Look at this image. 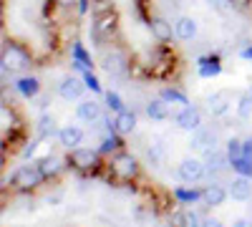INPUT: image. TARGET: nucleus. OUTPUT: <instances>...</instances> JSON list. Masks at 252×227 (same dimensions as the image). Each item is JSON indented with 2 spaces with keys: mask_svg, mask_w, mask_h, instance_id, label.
<instances>
[{
  "mask_svg": "<svg viewBox=\"0 0 252 227\" xmlns=\"http://www.w3.org/2000/svg\"><path fill=\"white\" fill-rule=\"evenodd\" d=\"M40 182H43V172H40L38 167H20L13 177V184L18 190H33Z\"/></svg>",
  "mask_w": 252,
  "mask_h": 227,
  "instance_id": "obj_1",
  "label": "nucleus"
},
{
  "mask_svg": "<svg viewBox=\"0 0 252 227\" xmlns=\"http://www.w3.org/2000/svg\"><path fill=\"white\" fill-rule=\"evenodd\" d=\"M28 53L20 48V46H8L5 48V53H3V66H5V71L10 68V71H20V68H26L28 66Z\"/></svg>",
  "mask_w": 252,
  "mask_h": 227,
  "instance_id": "obj_2",
  "label": "nucleus"
},
{
  "mask_svg": "<svg viewBox=\"0 0 252 227\" xmlns=\"http://www.w3.org/2000/svg\"><path fill=\"white\" fill-rule=\"evenodd\" d=\"M204 169H207V164H202V162L194 159V157H187V159H182V164H179V177H182L184 182H197V179L204 177Z\"/></svg>",
  "mask_w": 252,
  "mask_h": 227,
  "instance_id": "obj_3",
  "label": "nucleus"
},
{
  "mask_svg": "<svg viewBox=\"0 0 252 227\" xmlns=\"http://www.w3.org/2000/svg\"><path fill=\"white\" fill-rule=\"evenodd\" d=\"M136 159L131 157V154H119L116 159H114V172L119 174V177H124V179H134L136 177Z\"/></svg>",
  "mask_w": 252,
  "mask_h": 227,
  "instance_id": "obj_4",
  "label": "nucleus"
},
{
  "mask_svg": "<svg viewBox=\"0 0 252 227\" xmlns=\"http://www.w3.org/2000/svg\"><path fill=\"white\" fill-rule=\"evenodd\" d=\"M177 124H179V129H184V131H197L199 124H202V116H199L197 109L184 106L182 114H177Z\"/></svg>",
  "mask_w": 252,
  "mask_h": 227,
  "instance_id": "obj_5",
  "label": "nucleus"
},
{
  "mask_svg": "<svg viewBox=\"0 0 252 227\" xmlns=\"http://www.w3.org/2000/svg\"><path fill=\"white\" fill-rule=\"evenodd\" d=\"M96 162H98V154L94 149H73L71 154V164L78 169H91L96 167Z\"/></svg>",
  "mask_w": 252,
  "mask_h": 227,
  "instance_id": "obj_6",
  "label": "nucleus"
},
{
  "mask_svg": "<svg viewBox=\"0 0 252 227\" xmlns=\"http://www.w3.org/2000/svg\"><path fill=\"white\" fill-rule=\"evenodd\" d=\"M227 164H232V162H229V154L217 152V149H207V169L212 172V174L224 172V169H227Z\"/></svg>",
  "mask_w": 252,
  "mask_h": 227,
  "instance_id": "obj_7",
  "label": "nucleus"
},
{
  "mask_svg": "<svg viewBox=\"0 0 252 227\" xmlns=\"http://www.w3.org/2000/svg\"><path fill=\"white\" fill-rule=\"evenodd\" d=\"M229 91H217V94H212L207 98V106H209V111H212L215 116H222V114H227V109H229Z\"/></svg>",
  "mask_w": 252,
  "mask_h": 227,
  "instance_id": "obj_8",
  "label": "nucleus"
},
{
  "mask_svg": "<svg viewBox=\"0 0 252 227\" xmlns=\"http://www.w3.org/2000/svg\"><path fill=\"white\" fill-rule=\"evenodd\" d=\"M174 35L182 38V40H192L197 35V20L194 18H179L177 23H174Z\"/></svg>",
  "mask_w": 252,
  "mask_h": 227,
  "instance_id": "obj_9",
  "label": "nucleus"
},
{
  "mask_svg": "<svg viewBox=\"0 0 252 227\" xmlns=\"http://www.w3.org/2000/svg\"><path fill=\"white\" fill-rule=\"evenodd\" d=\"M58 94L63 96V98H81V94H83V84L78 78H73V76H68V78H63L61 81V86H58Z\"/></svg>",
  "mask_w": 252,
  "mask_h": 227,
  "instance_id": "obj_10",
  "label": "nucleus"
},
{
  "mask_svg": "<svg viewBox=\"0 0 252 227\" xmlns=\"http://www.w3.org/2000/svg\"><path fill=\"white\" fill-rule=\"evenodd\" d=\"M58 139H61L63 147L76 149L78 144H81V139H83V131L76 129V127H66V129H61V131H58Z\"/></svg>",
  "mask_w": 252,
  "mask_h": 227,
  "instance_id": "obj_11",
  "label": "nucleus"
},
{
  "mask_svg": "<svg viewBox=\"0 0 252 227\" xmlns=\"http://www.w3.org/2000/svg\"><path fill=\"white\" fill-rule=\"evenodd\" d=\"M152 33L157 40H161V43H166V40H172V23H166L164 18H154L152 20Z\"/></svg>",
  "mask_w": 252,
  "mask_h": 227,
  "instance_id": "obj_12",
  "label": "nucleus"
},
{
  "mask_svg": "<svg viewBox=\"0 0 252 227\" xmlns=\"http://www.w3.org/2000/svg\"><path fill=\"white\" fill-rule=\"evenodd\" d=\"M114 127H116V131H121V134H129V131H134V127H136V116H134L131 111L124 109V111L116 114Z\"/></svg>",
  "mask_w": 252,
  "mask_h": 227,
  "instance_id": "obj_13",
  "label": "nucleus"
},
{
  "mask_svg": "<svg viewBox=\"0 0 252 227\" xmlns=\"http://www.w3.org/2000/svg\"><path fill=\"white\" fill-rule=\"evenodd\" d=\"M250 177L240 174L237 179H232V187H229V195H232L235 199H247L250 197Z\"/></svg>",
  "mask_w": 252,
  "mask_h": 227,
  "instance_id": "obj_14",
  "label": "nucleus"
},
{
  "mask_svg": "<svg viewBox=\"0 0 252 227\" xmlns=\"http://www.w3.org/2000/svg\"><path fill=\"white\" fill-rule=\"evenodd\" d=\"M101 116V109H98V104L96 101H83V104H78V119H83V121H96Z\"/></svg>",
  "mask_w": 252,
  "mask_h": 227,
  "instance_id": "obj_15",
  "label": "nucleus"
},
{
  "mask_svg": "<svg viewBox=\"0 0 252 227\" xmlns=\"http://www.w3.org/2000/svg\"><path fill=\"white\" fill-rule=\"evenodd\" d=\"M103 68H106L111 76H121V73H126V64H124V58H121L119 53H111V56L103 58Z\"/></svg>",
  "mask_w": 252,
  "mask_h": 227,
  "instance_id": "obj_16",
  "label": "nucleus"
},
{
  "mask_svg": "<svg viewBox=\"0 0 252 227\" xmlns=\"http://www.w3.org/2000/svg\"><path fill=\"white\" fill-rule=\"evenodd\" d=\"M204 199H207V204H212V207H217V204H222V202L227 199V192L220 187V184H212V187H207Z\"/></svg>",
  "mask_w": 252,
  "mask_h": 227,
  "instance_id": "obj_17",
  "label": "nucleus"
},
{
  "mask_svg": "<svg viewBox=\"0 0 252 227\" xmlns=\"http://www.w3.org/2000/svg\"><path fill=\"white\" fill-rule=\"evenodd\" d=\"M38 89H40V84H38V78H33V76H26V78L18 81V91L23 94V96H28V98L35 96Z\"/></svg>",
  "mask_w": 252,
  "mask_h": 227,
  "instance_id": "obj_18",
  "label": "nucleus"
},
{
  "mask_svg": "<svg viewBox=\"0 0 252 227\" xmlns=\"http://www.w3.org/2000/svg\"><path fill=\"white\" fill-rule=\"evenodd\" d=\"M146 114H149V119H166V116H169V111H166V104H164V98L152 101V104L146 106Z\"/></svg>",
  "mask_w": 252,
  "mask_h": 227,
  "instance_id": "obj_19",
  "label": "nucleus"
},
{
  "mask_svg": "<svg viewBox=\"0 0 252 227\" xmlns=\"http://www.w3.org/2000/svg\"><path fill=\"white\" fill-rule=\"evenodd\" d=\"M232 167H235L240 174L252 177V157H240V159H235V162H232Z\"/></svg>",
  "mask_w": 252,
  "mask_h": 227,
  "instance_id": "obj_20",
  "label": "nucleus"
},
{
  "mask_svg": "<svg viewBox=\"0 0 252 227\" xmlns=\"http://www.w3.org/2000/svg\"><path fill=\"white\" fill-rule=\"evenodd\" d=\"M207 141H215V136L209 134V131H199V129H197V134H194V139H192V147H194V149H207Z\"/></svg>",
  "mask_w": 252,
  "mask_h": 227,
  "instance_id": "obj_21",
  "label": "nucleus"
},
{
  "mask_svg": "<svg viewBox=\"0 0 252 227\" xmlns=\"http://www.w3.org/2000/svg\"><path fill=\"white\" fill-rule=\"evenodd\" d=\"M38 169L43 172V177H51V174H56V172L61 169V162H58V159H43Z\"/></svg>",
  "mask_w": 252,
  "mask_h": 227,
  "instance_id": "obj_22",
  "label": "nucleus"
},
{
  "mask_svg": "<svg viewBox=\"0 0 252 227\" xmlns=\"http://www.w3.org/2000/svg\"><path fill=\"white\" fill-rule=\"evenodd\" d=\"M242 149H245V144H242L240 139H232V141H229V147H227L229 162H235V159H240V157H242Z\"/></svg>",
  "mask_w": 252,
  "mask_h": 227,
  "instance_id": "obj_23",
  "label": "nucleus"
},
{
  "mask_svg": "<svg viewBox=\"0 0 252 227\" xmlns=\"http://www.w3.org/2000/svg\"><path fill=\"white\" fill-rule=\"evenodd\" d=\"M38 131H40V136H51V134H56V121H53L51 116H43V119H40Z\"/></svg>",
  "mask_w": 252,
  "mask_h": 227,
  "instance_id": "obj_24",
  "label": "nucleus"
},
{
  "mask_svg": "<svg viewBox=\"0 0 252 227\" xmlns=\"http://www.w3.org/2000/svg\"><path fill=\"white\" fill-rule=\"evenodd\" d=\"M237 111H240V116H242V119H247V116L252 114V94L242 96V101H240V106H237Z\"/></svg>",
  "mask_w": 252,
  "mask_h": 227,
  "instance_id": "obj_25",
  "label": "nucleus"
},
{
  "mask_svg": "<svg viewBox=\"0 0 252 227\" xmlns=\"http://www.w3.org/2000/svg\"><path fill=\"white\" fill-rule=\"evenodd\" d=\"M106 104H109V109H114L116 114L124 111V104H121V98H119L116 94H106Z\"/></svg>",
  "mask_w": 252,
  "mask_h": 227,
  "instance_id": "obj_26",
  "label": "nucleus"
},
{
  "mask_svg": "<svg viewBox=\"0 0 252 227\" xmlns=\"http://www.w3.org/2000/svg\"><path fill=\"white\" fill-rule=\"evenodd\" d=\"M161 98H164V101H177V104L187 106V98H184L182 94H177V91H164V94H161Z\"/></svg>",
  "mask_w": 252,
  "mask_h": 227,
  "instance_id": "obj_27",
  "label": "nucleus"
},
{
  "mask_svg": "<svg viewBox=\"0 0 252 227\" xmlns=\"http://www.w3.org/2000/svg\"><path fill=\"white\" fill-rule=\"evenodd\" d=\"M114 28V18H103L96 23V33H103V31H111Z\"/></svg>",
  "mask_w": 252,
  "mask_h": 227,
  "instance_id": "obj_28",
  "label": "nucleus"
},
{
  "mask_svg": "<svg viewBox=\"0 0 252 227\" xmlns=\"http://www.w3.org/2000/svg\"><path fill=\"white\" fill-rule=\"evenodd\" d=\"M177 197H179V199H184V202H194L199 195H197V192H187V190H179V192H177Z\"/></svg>",
  "mask_w": 252,
  "mask_h": 227,
  "instance_id": "obj_29",
  "label": "nucleus"
},
{
  "mask_svg": "<svg viewBox=\"0 0 252 227\" xmlns=\"http://www.w3.org/2000/svg\"><path fill=\"white\" fill-rule=\"evenodd\" d=\"M83 81H86V84H89V86H91L94 91H98V89H101V86H98V81H96V78H94L91 73H86V76H83Z\"/></svg>",
  "mask_w": 252,
  "mask_h": 227,
  "instance_id": "obj_30",
  "label": "nucleus"
},
{
  "mask_svg": "<svg viewBox=\"0 0 252 227\" xmlns=\"http://www.w3.org/2000/svg\"><path fill=\"white\" fill-rule=\"evenodd\" d=\"M114 147H119V141L116 139H106V141H103V147H101V152H111Z\"/></svg>",
  "mask_w": 252,
  "mask_h": 227,
  "instance_id": "obj_31",
  "label": "nucleus"
},
{
  "mask_svg": "<svg viewBox=\"0 0 252 227\" xmlns=\"http://www.w3.org/2000/svg\"><path fill=\"white\" fill-rule=\"evenodd\" d=\"M184 222L187 225H199V217L194 212H184Z\"/></svg>",
  "mask_w": 252,
  "mask_h": 227,
  "instance_id": "obj_32",
  "label": "nucleus"
},
{
  "mask_svg": "<svg viewBox=\"0 0 252 227\" xmlns=\"http://www.w3.org/2000/svg\"><path fill=\"white\" fill-rule=\"evenodd\" d=\"M149 157H152L154 162H159V159H161V147H159V144H157L154 149H149Z\"/></svg>",
  "mask_w": 252,
  "mask_h": 227,
  "instance_id": "obj_33",
  "label": "nucleus"
},
{
  "mask_svg": "<svg viewBox=\"0 0 252 227\" xmlns=\"http://www.w3.org/2000/svg\"><path fill=\"white\" fill-rule=\"evenodd\" d=\"M242 157H252V139L245 141V149H242Z\"/></svg>",
  "mask_w": 252,
  "mask_h": 227,
  "instance_id": "obj_34",
  "label": "nucleus"
},
{
  "mask_svg": "<svg viewBox=\"0 0 252 227\" xmlns=\"http://www.w3.org/2000/svg\"><path fill=\"white\" fill-rule=\"evenodd\" d=\"M242 56H245V58H252V48H245V51H242Z\"/></svg>",
  "mask_w": 252,
  "mask_h": 227,
  "instance_id": "obj_35",
  "label": "nucleus"
},
{
  "mask_svg": "<svg viewBox=\"0 0 252 227\" xmlns=\"http://www.w3.org/2000/svg\"><path fill=\"white\" fill-rule=\"evenodd\" d=\"M58 3H61V5H71V3H73V0H58Z\"/></svg>",
  "mask_w": 252,
  "mask_h": 227,
  "instance_id": "obj_36",
  "label": "nucleus"
}]
</instances>
